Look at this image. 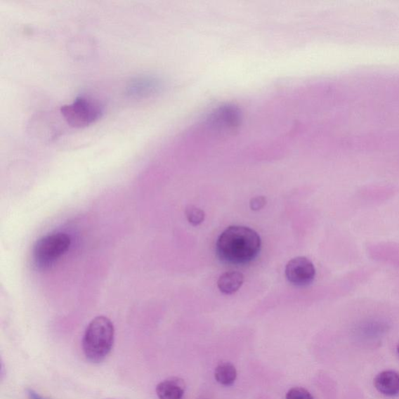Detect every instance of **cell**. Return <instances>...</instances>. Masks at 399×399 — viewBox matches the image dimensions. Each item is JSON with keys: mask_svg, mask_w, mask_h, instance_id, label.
Instances as JSON below:
<instances>
[{"mask_svg": "<svg viewBox=\"0 0 399 399\" xmlns=\"http://www.w3.org/2000/svg\"><path fill=\"white\" fill-rule=\"evenodd\" d=\"M286 399H315L309 391L305 388L296 387L291 388L286 396Z\"/></svg>", "mask_w": 399, "mask_h": 399, "instance_id": "cell-12", "label": "cell"}, {"mask_svg": "<svg viewBox=\"0 0 399 399\" xmlns=\"http://www.w3.org/2000/svg\"><path fill=\"white\" fill-rule=\"evenodd\" d=\"M188 222L194 226L201 225L205 218L204 211L194 205H190L185 211Z\"/></svg>", "mask_w": 399, "mask_h": 399, "instance_id": "cell-11", "label": "cell"}, {"mask_svg": "<svg viewBox=\"0 0 399 399\" xmlns=\"http://www.w3.org/2000/svg\"><path fill=\"white\" fill-rule=\"evenodd\" d=\"M374 386L380 393L386 396H396L399 394V374L394 370H384L377 374Z\"/></svg>", "mask_w": 399, "mask_h": 399, "instance_id": "cell-8", "label": "cell"}, {"mask_svg": "<svg viewBox=\"0 0 399 399\" xmlns=\"http://www.w3.org/2000/svg\"><path fill=\"white\" fill-rule=\"evenodd\" d=\"M115 327L111 320L105 316L95 318L89 324L82 339L85 358L93 363L104 361L113 348Z\"/></svg>", "mask_w": 399, "mask_h": 399, "instance_id": "cell-2", "label": "cell"}, {"mask_svg": "<svg viewBox=\"0 0 399 399\" xmlns=\"http://www.w3.org/2000/svg\"><path fill=\"white\" fill-rule=\"evenodd\" d=\"M244 275L239 272H228L220 276L218 288L223 294L231 295L243 286Z\"/></svg>", "mask_w": 399, "mask_h": 399, "instance_id": "cell-9", "label": "cell"}, {"mask_svg": "<svg viewBox=\"0 0 399 399\" xmlns=\"http://www.w3.org/2000/svg\"><path fill=\"white\" fill-rule=\"evenodd\" d=\"M237 372L230 362L219 363L215 370L216 380L222 386H231L236 381Z\"/></svg>", "mask_w": 399, "mask_h": 399, "instance_id": "cell-10", "label": "cell"}, {"mask_svg": "<svg viewBox=\"0 0 399 399\" xmlns=\"http://www.w3.org/2000/svg\"><path fill=\"white\" fill-rule=\"evenodd\" d=\"M101 104L86 97H80L73 103L62 106L61 115L70 126L84 128L95 124L103 115Z\"/></svg>", "mask_w": 399, "mask_h": 399, "instance_id": "cell-4", "label": "cell"}, {"mask_svg": "<svg viewBox=\"0 0 399 399\" xmlns=\"http://www.w3.org/2000/svg\"><path fill=\"white\" fill-rule=\"evenodd\" d=\"M26 391L30 399H46L45 397L41 396L38 393H37V391L32 388H27Z\"/></svg>", "mask_w": 399, "mask_h": 399, "instance_id": "cell-14", "label": "cell"}, {"mask_svg": "<svg viewBox=\"0 0 399 399\" xmlns=\"http://www.w3.org/2000/svg\"><path fill=\"white\" fill-rule=\"evenodd\" d=\"M267 204V198L266 197H255L249 202V207L253 211H259L263 208Z\"/></svg>", "mask_w": 399, "mask_h": 399, "instance_id": "cell-13", "label": "cell"}, {"mask_svg": "<svg viewBox=\"0 0 399 399\" xmlns=\"http://www.w3.org/2000/svg\"><path fill=\"white\" fill-rule=\"evenodd\" d=\"M162 83L153 77H141L132 81L126 88V94L133 98H146L158 94Z\"/></svg>", "mask_w": 399, "mask_h": 399, "instance_id": "cell-6", "label": "cell"}, {"mask_svg": "<svg viewBox=\"0 0 399 399\" xmlns=\"http://www.w3.org/2000/svg\"><path fill=\"white\" fill-rule=\"evenodd\" d=\"M261 248L259 234L251 228L233 225L220 235L216 243L218 258L232 265H246L259 256Z\"/></svg>", "mask_w": 399, "mask_h": 399, "instance_id": "cell-1", "label": "cell"}, {"mask_svg": "<svg viewBox=\"0 0 399 399\" xmlns=\"http://www.w3.org/2000/svg\"><path fill=\"white\" fill-rule=\"evenodd\" d=\"M287 280L295 287H308L315 280L316 269L306 256H297L289 261L284 270Z\"/></svg>", "mask_w": 399, "mask_h": 399, "instance_id": "cell-5", "label": "cell"}, {"mask_svg": "<svg viewBox=\"0 0 399 399\" xmlns=\"http://www.w3.org/2000/svg\"><path fill=\"white\" fill-rule=\"evenodd\" d=\"M397 353H398V354L399 355V344H398V346H397Z\"/></svg>", "mask_w": 399, "mask_h": 399, "instance_id": "cell-15", "label": "cell"}, {"mask_svg": "<svg viewBox=\"0 0 399 399\" xmlns=\"http://www.w3.org/2000/svg\"><path fill=\"white\" fill-rule=\"evenodd\" d=\"M71 244L70 237L63 233L46 235L35 243L32 259L35 267L46 269L65 254Z\"/></svg>", "mask_w": 399, "mask_h": 399, "instance_id": "cell-3", "label": "cell"}, {"mask_svg": "<svg viewBox=\"0 0 399 399\" xmlns=\"http://www.w3.org/2000/svg\"><path fill=\"white\" fill-rule=\"evenodd\" d=\"M187 386L180 377H170L160 382L156 387L159 399H184Z\"/></svg>", "mask_w": 399, "mask_h": 399, "instance_id": "cell-7", "label": "cell"}]
</instances>
